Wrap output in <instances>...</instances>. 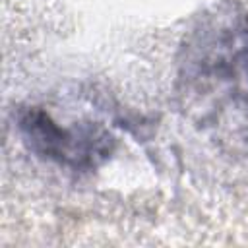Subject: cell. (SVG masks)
<instances>
[{"label": "cell", "instance_id": "1", "mask_svg": "<svg viewBox=\"0 0 248 248\" xmlns=\"http://www.w3.org/2000/svg\"><path fill=\"white\" fill-rule=\"evenodd\" d=\"M21 128L25 138L31 140L33 149L66 165H95V159L105 157L108 151V136L97 134L91 128L81 132L62 130L39 112H27L21 118Z\"/></svg>", "mask_w": 248, "mask_h": 248}]
</instances>
